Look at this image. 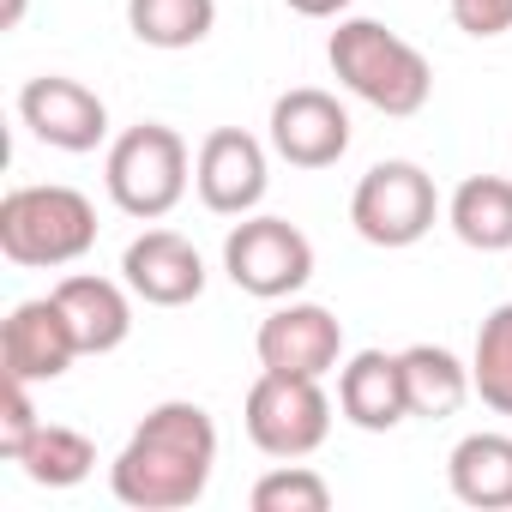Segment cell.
<instances>
[{"instance_id": "obj_1", "label": "cell", "mask_w": 512, "mask_h": 512, "mask_svg": "<svg viewBox=\"0 0 512 512\" xmlns=\"http://www.w3.org/2000/svg\"><path fill=\"white\" fill-rule=\"evenodd\" d=\"M217 470V422L193 398H169L145 410L127 446L109 464V488L133 512H181L211 488Z\"/></svg>"}, {"instance_id": "obj_2", "label": "cell", "mask_w": 512, "mask_h": 512, "mask_svg": "<svg viewBox=\"0 0 512 512\" xmlns=\"http://www.w3.org/2000/svg\"><path fill=\"white\" fill-rule=\"evenodd\" d=\"M326 61H332V73L350 97H362L368 109H380L392 121L428 109V97H434L428 55L416 43H404L398 31H386L380 19H338V31L326 43Z\"/></svg>"}, {"instance_id": "obj_3", "label": "cell", "mask_w": 512, "mask_h": 512, "mask_svg": "<svg viewBox=\"0 0 512 512\" xmlns=\"http://www.w3.org/2000/svg\"><path fill=\"white\" fill-rule=\"evenodd\" d=\"M97 247V205L79 187L43 181V187H13L0 199V253L13 266H73Z\"/></svg>"}, {"instance_id": "obj_4", "label": "cell", "mask_w": 512, "mask_h": 512, "mask_svg": "<svg viewBox=\"0 0 512 512\" xmlns=\"http://www.w3.org/2000/svg\"><path fill=\"white\" fill-rule=\"evenodd\" d=\"M187 181H193V157H187V139L163 121H139L127 127L115 145H109V163H103V187L115 199V211L139 217V223H157L169 217L181 199H187Z\"/></svg>"}, {"instance_id": "obj_5", "label": "cell", "mask_w": 512, "mask_h": 512, "mask_svg": "<svg viewBox=\"0 0 512 512\" xmlns=\"http://www.w3.org/2000/svg\"><path fill=\"white\" fill-rule=\"evenodd\" d=\"M223 272L241 296L260 302H290L314 278V241L290 217H241L223 235Z\"/></svg>"}, {"instance_id": "obj_6", "label": "cell", "mask_w": 512, "mask_h": 512, "mask_svg": "<svg viewBox=\"0 0 512 512\" xmlns=\"http://www.w3.org/2000/svg\"><path fill=\"white\" fill-rule=\"evenodd\" d=\"M434 217H440L434 175L410 157L374 163L350 193V223L368 247H416L434 229Z\"/></svg>"}, {"instance_id": "obj_7", "label": "cell", "mask_w": 512, "mask_h": 512, "mask_svg": "<svg viewBox=\"0 0 512 512\" xmlns=\"http://www.w3.org/2000/svg\"><path fill=\"white\" fill-rule=\"evenodd\" d=\"M241 422H247V440L266 458H308L332 434V398H326L320 380L260 368V380L247 386Z\"/></svg>"}, {"instance_id": "obj_8", "label": "cell", "mask_w": 512, "mask_h": 512, "mask_svg": "<svg viewBox=\"0 0 512 512\" xmlns=\"http://www.w3.org/2000/svg\"><path fill=\"white\" fill-rule=\"evenodd\" d=\"M253 350H260V368L272 374H302V380H326L344 368V326L332 308L320 302H278L266 320H260V338H253Z\"/></svg>"}, {"instance_id": "obj_9", "label": "cell", "mask_w": 512, "mask_h": 512, "mask_svg": "<svg viewBox=\"0 0 512 512\" xmlns=\"http://www.w3.org/2000/svg\"><path fill=\"white\" fill-rule=\"evenodd\" d=\"M19 121H25L49 151H73V157H85V151H97V145L109 139V103H103L91 85L67 79V73L31 79V85L19 91Z\"/></svg>"}, {"instance_id": "obj_10", "label": "cell", "mask_w": 512, "mask_h": 512, "mask_svg": "<svg viewBox=\"0 0 512 512\" xmlns=\"http://www.w3.org/2000/svg\"><path fill=\"white\" fill-rule=\"evenodd\" d=\"M266 133L290 169H332L350 151V109L320 85H296L272 103Z\"/></svg>"}, {"instance_id": "obj_11", "label": "cell", "mask_w": 512, "mask_h": 512, "mask_svg": "<svg viewBox=\"0 0 512 512\" xmlns=\"http://www.w3.org/2000/svg\"><path fill=\"white\" fill-rule=\"evenodd\" d=\"M193 187H199V205L217 211V217H247L253 205L266 199L272 187V169H266V145L241 133V127H217L199 139V157H193Z\"/></svg>"}, {"instance_id": "obj_12", "label": "cell", "mask_w": 512, "mask_h": 512, "mask_svg": "<svg viewBox=\"0 0 512 512\" xmlns=\"http://www.w3.org/2000/svg\"><path fill=\"white\" fill-rule=\"evenodd\" d=\"M121 284L145 308H187L205 296V260L181 229H145L121 253Z\"/></svg>"}, {"instance_id": "obj_13", "label": "cell", "mask_w": 512, "mask_h": 512, "mask_svg": "<svg viewBox=\"0 0 512 512\" xmlns=\"http://www.w3.org/2000/svg\"><path fill=\"white\" fill-rule=\"evenodd\" d=\"M79 338L61 314L55 296H37V302H19L7 314V326H0V374H13V380H61L73 362H79Z\"/></svg>"}, {"instance_id": "obj_14", "label": "cell", "mask_w": 512, "mask_h": 512, "mask_svg": "<svg viewBox=\"0 0 512 512\" xmlns=\"http://www.w3.org/2000/svg\"><path fill=\"white\" fill-rule=\"evenodd\" d=\"M338 410L350 428L362 434H392L398 422H410V398H404V362L392 350H356L338 368Z\"/></svg>"}, {"instance_id": "obj_15", "label": "cell", "mask_w": 512, "mask_h": 512, "mask_svg": "<svg viewBox=\"0 0 512 512\" xmlns=\"http://www.w3.org/2000/svg\"><path fill=\"white\" fill-rule=\"evenodd\" d=\"M49 296L61 302V314H67V326H73L85 356H109V350L127 344V332H133V290L127 284L97 278V272H73Z\"/></svg>"}, {"instance_id": "obj_16", "label": "cell", "mask_w": 512, "mask_h": 512, "mask_svg": "<svg viewBox=\"0 0 512 512\" xmlns=\"http://www.w3.org/2000/svg\"><path fill=\"white\" fill-rule=\"evenodd\" d=\"M446 482L464 506L506 512L512 506V434H494V428L464 434L446 458Z\"/></svg>"}, {"instance_id": "obj_17", "label": "cell", "mask_w": 512, "mask_h": 512, "mask_svg": "<svg viewBox=\"0 0 512 512\" xmlns=\"http://www.w3.org/2000/svg\"><path fill=\"white\" fill-rule=\"evenodd\" d=\"M398 362H404V398H410V416H422V422L458 416L464 398H476V386H470V362H458L446 344H410V350H398Z\"/></svg>"}, {"instance_id": "obj_18", "label": "cell", "mask_w": 512, "mask_h": 512, "mask_svg": "<svg viewBox=\"0 0 512 512\" xmlns=\"http://www.w3.org/2000/svg\"><path fill=\"white\" fill-rule=\"evenodd\" d=\"M446 223L464 247L506 253L512 247V181L506 175H464L446 199Z\"/></svg>"}, {"instance_id": "obj_19", "label": "cell", "mask_w": 512, "mask_h": 512, "mask_svg": "<svg viewBox=\"0 0 512 512\" xmlns=\"http://www.w3.org/2000/svg\"><path fill=\"white\" fill-rule=\"evenodd\" d=\"M217 25V0H127V31L145 49H199Z\"/></svg>"}, {"instance_id": "obj_20", "label": "cell", "mask_w": 512, "mask_h": 512, "mask_svg": "<svg viewBox=\"0 0 512 512\" xmlns=\"http://www.w3.org/2000/svg\"><path fill=\"white\" fill-rule=\"evenodd\" d=\"M19 470L37 488H79L97 470V446H91V434H79L67 422H43L31 434V446L19 452Z\"/></svg>"}, {"instance_id": "obj_21", "label": "cell", "mask_w": 512, "mask_h": 512, "mask_svg": "<svg viewBox=\"0 0 512 512\" xmlns=\"http://www.w3.org/2000/svg\"><path fill=\"white\" fill-rule=\"evenodd\" d=\"M470 386L494 416H512V302H500L470 350Z\"/></svg>"}, {"instance_id": "obj_22", "label": "cell", "mask_w": 512, "mask_h": 512, "mask_svg": "<svg viewBox=\"0 0 512 512\" xmlns=\"http://www.w3.org/2000/svg\"><path fill=\"white\" fill-rule=\"evenodd\" d=\"M253 512H326L332 506V482L296 458H284L278 470H266L260 482H253Z\"/></svg>"}, {"instance_id": "obj_23", "label": "cell", "mask_w": 512, "mask_h": 512, "mask_svg": "<svg viewBox=\"0 0 512 512\" xmlns=\"http://www.w3.org/2000/svg\"><path fill=\"white\" fill-rule=\"evenodd\" d=\"M43 428L37 404H31V380H13L7 374V392H0V458L19 464V452L31 446V434Z\"/></svg>"}, {"instance_id": "obj_24", "label": "cell", "mask_w": 512, "mask_h": 512, "mask_svg": "<svg viewBox=\"0 0 512 512\" xmlns=\"http://www.w3.org/2000/svg\"><path fill=\"white\" fill-rule=\"evenodd\" d=\"M452 7V25L476 43H494L512 31V0H446Z\"/></svg>"}, {"instance_id": "obj_25", "label": "cell", "mask_w": 512, "mask_h": 512, "mask_svg": "<svg viewBox=\"0 0 512 512\" xmlns=\"http://www.w3.org/2000/svg\"><path fill=\"white\" fill-rule=\"evenodd\" d=\"M290 13H302V19H344L350 13V0H284Z\"/></svg>"}, {"instance_id": "obj_26", "label": "cell", "mask_w": 512, "mask_h": 512, "mask_svg": "<svg viewBox=\"0 0 512 512\" xmlns=\"http://www.w3.org/2000/svg\"><path fill=\"white\" fill-rule=\"evenodd\" d=\"M25 25V0H7V7H0V31H19Z\"/></svg>"}]
</instances>
